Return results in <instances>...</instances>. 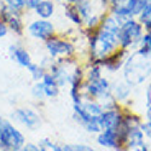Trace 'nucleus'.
Returning a JSON list of instances; mask_svg holds the SVG:
<instances>
[{
    "mask_svg": "<svg viewBox=\"0 0 151 151\" xmlns=\"http://www.w3.org/2000/svg\"><path fill=\"white\" fill-rule=\"evenodd\" d=\"M123 77L130 86H138L151 76V58L133 51L123 63Z\"/></svg>",
    "mask_w": 151,
    "mask_h": 151,
    "instance_id": "f257e3e1",
    "label": "nucleus"
},
{
    "mask_svg": "<svg viewBox=\"0 0 151 151\" xmlns=\"http://www.w3.org/2000/svg\"><path fill=\"white\" fill-rule=\"evenodd\" d=\"M43 45L51 59H68V58H76V54H77V46H76L74 40L68 38L59 31Z\"/></svg>",
    "mask_w": 151,
    "mask_h": 151,
    "instance_id": "f03ea898",
    "label": "nucleus"
},
{
    "mask_svg": "<svg viewBox=\"0 0 151 151\" xmlns=\"http://www.w3.org/2000/svg\"><path fill=\"white\" fill-rule=\"evenodd\" d=\"M145 33V28L136 18H132L120 25L118 30V45L122 49H136L141 41V36Z\"/></svg>",
    "mask_w": 151,
    "mask_h": 151,
    "instance_id": "7ed1b4c3",
    "label": "nucleus"
},
{
    "mask_svg": "<svg viewBox=\"0 0 151 151\" xmlns=\"http://www.w3.org/2000/svg\"><path fill=\"white\" fill-rule=\"evenodd\" d=\"M25 143H27L25 135L7 118L0 117V148L4 151H10L13 148L23 146Z\"/></svg>",
    "mask_w": 151,
    "mask_h": 151,
    "instance_id": "20e7f679",
    "label": "nucleus"
},
{
    "mask_svg": "<svg viewBox=\"0 0 151 151\" xmlns=\"http://www.w3.org/2000/svg\"><path fill=\"white\" fill-rule=\"evenodd\" d=\"M0 22L8 28V33L13 36L22 38L27 31V25H25V13L23 12H17L12 8L5 7L0 4Z\"/></svg>",
    "mask_w": 151,
    "mask_h": 151,
    "instance_id": "39448f33",
    "label": "nucleus"
},
{
    "mask_svg": "<svg viewBox=\"0 0 151 151\" xmlns=\"http://www.w3.org/2000/svg\"><path fill=\"white\" fill-rule=\"evenodd\" d=\"M27 33L30 35L33 40H36V41L46 43L49 38H53L54 35H58V28L51 20L35 18V20H31V22H28Z\"/></svg>",
    "mask_w": 151,
    "mask_h": 151,
    "instance_id": "423d86ee",
    "label": "nucleus"
},
{
    "mask_svg": "<svg viewBox=\"0 0 151 151\" xmlns=\"http://www.w3.org/2000/svg\"><path fill=\"white\" fill-rule=\"evenodd\" d=\"M12 120L27 127L28 130H36L41 125V117L30 107H18L12 112Z\"/></svg>",
    "mask_w": 151,
    "mask_h": 151,
    "instance_id": "0eeeda50",
    "label": "nucleus"
},
{
    "mask_svg": "<svg viewBox=\"0 0 151 151\" xmlns=\"http://www.w3.org/2000/svg\"><path fill=\"white\" fill-rule=\"evenodd\" d=\"M110 81L105 79V77H99L95 81H91V82H84L82 84V91H84V97L86 99H102L105 97L107 94H110Z\"/></svg>",
    "mask_w": 151,
    "mask_h": 151,
    "instance_id": "6e6552de",
    "label": "nucleus"
},
{
    "mask_svg": "<svg viewBox=\"0 0 151 151\" xmlns=\"http://www.w3.org/2000/svg\"><path fill=\"white\" fill-rule=\"evenodd\" d=\"M128 54H130V51L118 48L117 51H113L112 54L104 58V59L99 63V66H102V69H107V71H112V72L118 71L120 68H123V63H125V59H127Z\"/></svg>",
    "mask_w": 151,
    "mask_h": 151,
    "instance_id": "1a4fd4ad",
    "label": "nucleus"
},
{
    "mask_svg": "<svg viewBox=\"0 0 151 151\" xmlns=\"http://www.w3.org/2000/svg\"><path fill=\"white\" fill-rule=\"evenodd\" d=\"M8 53H10V58H12L13 61H15L17 64L20 66V68L28 69V68L31 66V63H33L30 51H28V49L25 48V46L18 45V43L12 45L10 48H8Z\"/></svg>",
    "mask_w": 151,
    "mask_h": 151,
    "instance_id": "9d476101",
    "label": "nucleus"
},
{
    "mask_svg": "<svg viewBox=\"0 0 151 151\" xmlns=\"http://www.w3.org/2000/svg\"><path fill=\"white\" fill-rule=\"evenodd\" d=\"M122 118H123V112L122 109H113V110H104L100 115V125L102 130H117L120 125Z\"/></svg>",
    "mask_w": 151,
    "mask_h": 151,
    "instance_id": "9b49d317",
    "label": "nucleus"
},
{
    "mask_svg": "<svg viewBox=\"0 0 151 151\" xmlns=\"http://www.w3.org/2000/svg\"><path fill=\"white\" fill-rule=\"evenodd\" d=\"M56 7H58V4L54 2V0H41V2L35 7L33 13H35L36 18L51 20V18H54V15H56Z\"/></svg>",
    "mask_w": 151,
    "mask_h": 151,
    "instance_id": "f8f14e48",
    "label": "nucleus"
},
{
    "mask_svg": "<svg viewBox=\"0 0 151 151\" xmlns=\"http://www.w3.org/2000/svg\"><path fill=\"white\" fill-rule=\"evenodd\" d=\"M97 143L104 148H113V150L120 148V141L115 130H102L97 135Z\"/></svg>",
    "mask_w": 151,
    "mask_h": 151,
    "instance_id": "ddd939ff",
    "label": "nucleus"
},
{
    "mask_svg": "<svg viewBox=\"0 0 151 151\" xmlns=\"http://www.w3.org/2000/svg\"><path fill=\"white\" fill-rule=\"evenodd\" d=\"M110 92L115 97L117 102H123L130 97V92H132V86H130L127 81H117L110 86Z\"/></svg>",
    "mask_w": 151,
    "mask_h": 151,
    "instance_id": "4468645a",
    "label": "nucleus"
},
{
    "mask_svg": "<svg viewBox=\"0 0 151 151\" xmlns=\"http://www.w3.org/2000/svg\"><path fill=\"white\" fill-rule=\"evenodd\" d=\"M63 15L64 18L69 20V23H72L76 28H82V18H81L79 12H77V7L72 4H63Z\"/></svg>",
    "mask_w": 151,
    "mask_h": 151,
    "instance_id": "2eb2a0df",
    "label": "nucleus"
},
{
    "mask_svg": "<svg viewBox=\"0 0 151 151\" xmlns=\"http://www.w3.org/2000/svg\"><path fill=\"white\" fill-rule=\"evenodd\" d=\"M150 2L151 0H127V2H125V7L128 8V12L132 13L133 18H136V17L145 10V7H146Z\"/></svg>",
    "mask_w": 151,
    "mask_h": 151,
    "instance_id": "dca6fc26",
    "label": "nucleus"
},
{
    "mask_svg": "<svg viewBox=\"0 0 151 151\" xmlns=\"http://www.w3.org/2000/svg\"><path fill=\"white\" fill-rule=\"evenodd\" d=\"M135 51H138V53L143 54V56L151 58V30H146L143 33L140 45H138V48H136Z\"/></svg>",
    "mask_w": 151,
    "mask_h": 151,
    "instance_id": "f3484780",
    "label": "nucleus"
},
{
    "mask_svg": "<svg viewBox=\"0 0 151 151\" xmlns=\"http://www.w3.org/2000/svg\"><path fill=\"white\" fill-rule=\"evenodd\" d=\"M136 20L143 25V28H145V31L146 30H151V2L145 7V10L141 12L140 15L136 17Z\"/></svg>",
    "mask_w": 151,
    "mask_h": 151,
    "instance_id": "a211bd4d",
    "label": "nucleus"
},
{
    "mask_svg": "<svg viewBox=\"0 0 151 151\" xmlns=\"http://www.w3.org/2000/svg\"><path fill=\"white\" fill-rule=\"evenodd\" d=\"M28 72L31 74V77H33L35 82H38V81H41L43 77H45L46 74V68L43 64H36V63H31V66L28 68Z\"/></svg>",
    "mask_w": 151,
    "mask_h": 151,
    "instance_id": "6ab92c4d",
    "label": "nucleus"
},
{
    "mask_svg": "<svg viewBox=\"0 0 151 151\" xmlns=\"http://www.w3.org/2000/svg\"><path fill=\"white\" fill-rule=\"evenodd\" d=\"M0 4L12 8V10L27 13V0H0Z\"/></svg>",
    "mask_w": 151,
    "mask_h": 151,
    "instance_id": "aec40b11",
    "label": "nucleus"
},
{
    "mask_svg": "<svg viewBox=\"0 0 151 151\" xmlns=\"http://www.w3.org/2000/svg\"><path fill=\"white\" fill-rule=\"evenodd\" d=\"M31 94H33V97L38 99V100H43V99H46V95H45V87H43V82H41V81L35 82L33 89H31Z\"/></svg>",
    "mask_w": 151,
    "mask_h": 151,
    "instance_id": "412c9836",
    "label": "nucleus"
},
{
    "mask_svg": "<svg viewBox=\"0 0 151 151\" xmlns=\"http://www.w3.org/2000/svg\"><path fill=\"white\" fill-rule=\"evenodd\" d=\"M140 128H141V132H143V135L146 136V138H150V140H151V122L146 120L145 123L140 125Z\"/></svg>",
    "mask_w": 151,
    "mask_h": 151,
    "instance_id": "4be33fe9",
    "label": "nucleus"
},
{
    "mask_svg": "<svg viewBox=\"0 0 151 151\" xmlns=\"http://www.w3.org/2000/svg\"><path fill=\"white\" fill-rule=\"evenodd\" d=\"M74 151H97L89 145H74Z\"/></svg>",
    "mask_w": 151,
    "mask_h": 151,
    "instance_id": "5701e85b",
    "label": "nucleus"
},
{
    "mask_svg": "<svg viewBox=\"0 0 151 151\" xmlns=\"http://www.w3.org/2000/svg\"><path fill=\"white\" fill-rule=\"evenodd\" d=\"M41 0H27V12H33L35 7L40 4Z\"/></svg>",
    "mask_w": 151,
    "mask_h": 151,
    "instance_id": "b1692460",
    "label": "nucleus"
},
{
    "mask_svg": "<svg viewBox=\"0 0 151 151\" xmlns=\"http://www.w3.org/2000/svg\"><path fill=\"white\" fill-rule=\"evenodd\" d=\"M7 35H8V28L5 27L2 22H0V40H2V38H5Z\"/></svg>",
    "mask_w": 151,
    "mask_h": 151,
    "instance_id": "393cba45",
    "label": "nucleus"
},
{
    "mask_svg": "<svg viewBox=\"0 0 151 151\" xmlns=\"http://www.w3.org/2000/svg\"><path fill=\"white\" fill-rule=\"evenodd\" d=\"M63 151H74V145H63Z\"/></svg>",
    "mask_w": 151,
    "mask_h": 151,
    "instance_id": "a878e982",
    "label": "nucleus"
},
{
    "mask_svg": "<svg viewBox=\"0 0 151 151\" xmlns=\"http://www.w3.org/2000/svg\"><path fill=\"white\" fill-rule=\"evenodd\" d=\"M10 151H28V150H27V143L23 145V146H18V148H13V150H10Z\"/></svg>",
    "mask_w": 151,
    "mask_h": 151,
    "instance_id": "bb28decb",
    "label": "nucleus"
},
{
    "mask_svg": "<svg viewBox=\"0 0 151 151\" xmlns=\"http://www.w3.org/2000/svg\"><path fill=\"white\" fill-rule=\"evenodd\" d=\"M81 2H87V0H68L66 4H72V5H77V4H81Z\"/></svg>",
    "mask_w": 151,
    "mask_h": 151,
    "instance_id": "cd10ccee",
    "label": "nucleus"
},
{
    "mask_svg": "<svg viewBox=\"0 0 151 151\" xmlns=\"http://www.w3.org/2000/svg\"><path fill=\"white\" fill-rule=\"evenodd\" d=\"M54 2H56L58 5H63V4H66V2H68V0H54Z\"/></svg>",
    "mask_w": 151,
    "mask_h": 151,
    "instance_id": "c85d7f7f",
    "label": "nucleus"
},
{
    "mask_svg": "<svg viewBox=\"0 0 151 151\" xmlns=\"http://www.w3.org/2000/svg\"><path fill=\"white\" fill-rule=\"evenodd\" d=\"M115 151H127V150H123V148H117Z\"/></svg>",
    "mask_w": 151,
    "mask_h": 151,
    "instance_id": "c756f323",
    "label": "nucleus"
},
{
    "mask_svg": "<svg viewBox=\"0 0 151 151\" xmlns=\"http://www.w3.org/2000/svg\"><path fill=\"white\" fill-rule=\"evenodd\" d=\"M0 151H4V150H2V148H0Z\"/></svg>",
    "mask_w": 151,
    "mask_h": 151,
    "instance_id": "7c9ffc66",
    "label": "nucleus"
}]
</instances>
